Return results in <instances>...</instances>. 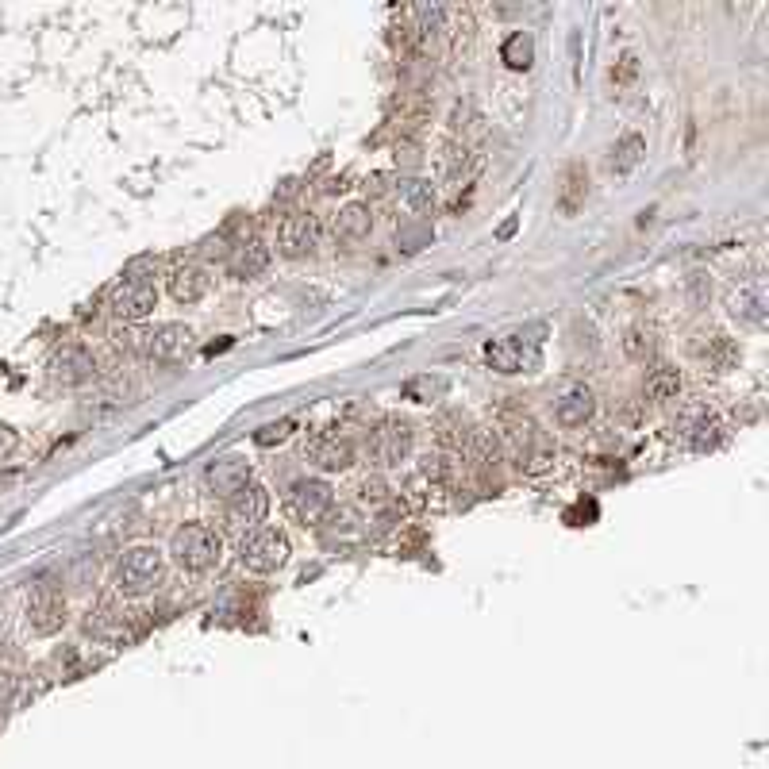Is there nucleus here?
<instances>
[{
    "label": "nucleus",
    "mask_w": 769,
    "mask_h": 769,
    "mask_svg": "<svg viewBox=\"0 0 769 769\" xmlns=\"http://www.w3.org/2000/svg\"><path fill=\"white\" fill-rule=\"evenodd\" d=\"M477 154H473L462 139H450V143H443V150H439V174H443V181L447 185H466L473 174H477Z\"/></svg>",
    "instance_id": "obj_20"
},
{
    "label": "nucleus",
    "mask_w": 769,
    "mask_h": 769,
    "mask_svg": "<svg viewBox=\"0 0 769 769\" xmlns=\"http://www.w3.org/2000/svg\"><path fill=\"white\" fill-rule=\"evenodd\" d=\"M266 516H270V493L262 485H247L243 493L227 497L224 504V523L235 531H254V527H262Z\"/></svg>",
    "instance_id": "obj_12"
},
{
    "label": "nucleus",
    "mask_w": 769,
    "mask_h": 769,
    "mask_svg": "<svg viewBox=\"0 0 769 769\" xmlns=\"http://www.w3.org/2000/svg\"><path fill=\"white\" fill-rule=\"evenodd\" d=\"M289 554H293L289 535H285L281 527H270V523L247 531L243 543H239V562H243V570L250 573H277L289 562Z\"/></svg>",
    "instance_id": "obj_3"
},
{
    "label": "nucleus",
    "mask_w": 769,
    "mask_h": 769,
    "mask_svg": "<svg viewBox=\"0 0 769 769\" xmlns=\"http://www.w3.org/2000/svg\"><path fill=\"white\" fill-rule=\"evenodd\" d=\"M643 154H646L643 135L627 131V135H620V139L612 143V150H608V170H612V174H631V170L643 162Z\"/></svg>",
    "instance_id": "obj_26"
},
{
    "label": "nucleus",
    "mask_w": 769,
    "mask_h": 769,
    "mask_svg": "<svg viewBox=\"0 0 769 769\" xmlns=\"http://www.w3.org/2000/svg\"><path fill=\"white\" fill-rule=\"evenodd\" d=\"M500 58L508 62V70H527V66L535 62V39H531L527 31H516V35L504 43Z\"/></svg>",
    "instance_id": "obj_29"
},
{
    "label": "nucleus",
    "mask_w": 769,
    "mask_h": 769,
    "mask_svg": "<svg viewBox=\"0 0 769 769\" xmlns=\"http://www.w3.org/2000/svg\"><path fill=\"white\" fill-rule=\"evenodd\" d=\"M308 458L327 473H343L354 466V443L350 439H339V435H320L312 447H308Z\"/></svg>",
    "instance_id": "obj_21"
},
{
    "label": "nucleus",
    "mask_w": 769,
    "mask_h": 769,
    "mask_svg": "<svg viewBox=\"0 0 769 769\" xmlns=\"http://www.w3.org/2000/svg\"><path fill=\"white\" fill-rule=\"evenodd\" d=\"M485 362L504 377L535 373L543 366V347L539 339H527V335H500L485 347Z\"/></svg>",
    "instance_id": "obj_6"
},
{
    "label": "nucleus",
    "mask_w": 769,
    "mask_h": 769,
    "mask_svg": "<svg viewBox=\"0 0 769 769\" xmlns=\"http://www.w3.org/2000/svg\"><path fill=\"white\" fill-rule=\"evenodd\" d=\"M189 347H193V327L185 323H158L143 331V354L150 362H177Z\"/></svg>",
    "instance_id": "obj_11"
},
{
    "label": "nucleus",
    "mask_w": 769,
    "mask_h": 769,
    "mask_svg": "<svg viewBox=\"0 0 769 769\" xmlns=\"http://www.w3.org/2000/svg\"><path fill=\"white\" fill-rule=\"evenodd\" d=\"M443 393H447V381H443V377H435V381H431V377H420V381L408 385V397L420 400V404H431V400L443 397Z\"/></svg>",
    "instance_id": "obj_31"
},
{
    "label": "nucleus",
    "mask_w": 769,
    "mask_h": 769,
    "mask_svg": "<svg viewBox=\"0 0 769 769\" xmlns=\"http://www.w3.org/2000/svg\"><path fill=\"white\" fill-rule=\"evenodd\" d=\"M358 493H362V500H370V504H381V500L389 497V485H385L381 477H366V481L358 485Z\"/></svg>",
    "instance_id": "obj_34"
},
{
    "label": "nucleus",
    "mask_w": 769,
    "mask_h": 769,
    "mask_svg": "<svg viewBox=\"0 0 769 769\" xmlns=\"http://www.w3.org/2000/svg\"><path fill=\"white\" fill-rule=\"evenodd\" d=\"M335 508V489L323 477H300L285 493V516L300 527H316Z\"/></svg>",
    "instance_id": "obj_5"
},
{
    "label": "nucleus",
    "mask_w": 769,
    "mask_h": 769,
    "mask_svg": "<svg viewBox=\"0 0 769 769\" xmlns=\"http://www.w3.org/2000/svg\"><path fill=\"white\" fill-rule=\"evenodd\" d=\"M693 358L700 366H708V370L727 373L739 362V343L731 335H723V331H704V335H696Z\"/></svg>",
    "instance_id": "obj_17"
},
{
    "label": "nucleus",
    "mask_w": 769,
    "mask_h": 769,
    "mask_svg": "<svg viewBox=\"0 0 769 769\" xmlns=\"http://www.w3.org/2000/svg\"><path fill=\"white\" fill-rule=\"evenodd\" d=\"M50 377H54L58 385H89V381L97 377V358H93V350L77 347V343L54 350V358H50Z\"/></svg>",
    "instance_id": "obj_15"
},
{
    "label": "nucleus",
    "mask_w": 769,
    "mask_h": 769,
    "mask_svg": "<svg viewBox=\"0 0 769 769\" xmlns=\"http://www.w3.org/2000/svg\"><path fill=\"white\" fill-rule=\"evenodd\" d=\"M470 435H473V423L466 420L462 412H443V416L435 420V439H439V447L466 450L470 447Z\"/></svg>",
    "instance_id": "obj_27"
},
{
    "label": "nucleus",
    "mask_w": 769,
    "mask_h": 769,
    "mask_svg": "<svg viewBox=\"0 0 769 769\" xmlns=\"http://www.w3.org/2000/svg\"><path fill=\"white\" fill-rule=\"evenodd\" d=\"M112 316L124 323H139L147 320L150 312L158 308V289L150 277H139L135 270H127V277L112 289V300H108Z\"/></svg>",
    "instance_id": "obj_8"
},
{
    "label": "nucleus",
    "mask_w": 769,
    "mask_h": 769,
    "mask_svg": "<svg viewBox=\"0 0 769 769\" xmlns=\"http://www.w3.org/2000/svg\"><path fill=\"white\" fill-rule=\"evenodd\" d=\"M289 435H293V420H277L258 427V431H254V443H258V447H273V443H285Z\"/></svg>",
    "instance_id": "obj_32"
},
{
    "label": "nucleus",
    "mask_w": 769,
    "mask_h": 769,
    "mask_svg": "<svg viewBox=\"0 0 769 769\" xmlns=\"http://www.w3.org/2000/svg\"><path fill=\"white\" fill-rule=\"evenodd\" d=\"M170 558L185 573H208L216 570L220 558H224V539L208 523H185L170 539Z\"/></svg>",
    "instance_id": "obj_1"
},
{
    "label": "nucleus",
    "mask_w": 769,
    "mask_h": 769,
    "mask_svg": "<svg viewBox=\"0 0 769 769\" xmlns=\"http://www.w3.org/2000/svg\"><path fill=\"white\" fill-rule=\"evenodd\" d=\"M373 208L366 200H350L343 204L339 212H335V220H331V235H335V243H343V247H358V243H366L373 235Z\"/></svg>",
    "instance_id": "obj_16"
},
{
    "label": "nucleus",
    "mask_w": 769,
    "mask_h": 769,
    "mask_svg": "<svg viewBox=\"0 0 769 769\" xmlns=\"http://www.w3.org/2000/svg\"><path fill=\"white\" fill-rule=\"evenodd\" d=\"M266 270H270V247H266L262 239H247V243H239V247L227 254V273H231L235 281H254V277H262Z\"/></svg>",
    "instance_id": "obj_19"
},
{
    "label": "nucleus",
    "mask_w": 769,
    "mask_h": 769,
    "mask_svg": "<svg viewBox=\"0 0 769 769\" xmlns=\"http://www.w3.org/2000/svg\"><path fill=\"white\" fill-rule=\"evenodd\" d=\"M497 439L500 454L512 458L516 466H543L546 458H550L543 431H539V423L531 420V416H504Z\"/></svg>",
    "instance_id": "obj_4"
},
{
    "label": "nucleus",
    "mask_w": 769,
    "mask_h": 769,
    "mask_svg": "<svg viewBox=\"0 0 769 769\" xmlns=\"http://www.w3.org/2000/svg\"><path fill=\"white\" fill-rule=\"evenodd\" d=\"M204 485H208V493L212 497H235V493H243L250 485V462L247 458H239V454H224V458H216L208 470H204Z\"/></svg>",
    "instance_id": "obj_14"
},
{
    "label": "nucleus",
    "mask_w": 769,
    "mask_h": 769,
    "mask_svg": "<svg viewBox=\"0 0 769 769\" xmlns=\"http://www.w3.org/2000/svg\"><path fill=\"white\" fill-rule=\"evenodd\" d=\"M585 200H589V174H585V166H570L562 174V189H558V212L577 216L585 208Z\"/></svg>",
    "instance_id": "obj_24"
},
{
    "label": "nucleus",
    "mask_w": 769,
    "mask_h": 769,
    "mask_svg": "<svg viewBox=\"0 0 769 769\" xmlns=\"http://www.w3.org/2000/svg\"><path fill=\"white\" fill-rule=\"evenodd\" d=\"M27 627L35 635H43V639L58 635L66 627V596L58 589H50V585H39L27 600Z\"/></svg>",
    "instance_id": "obj_10"
},
{
    "label": "nucleus",
    "mask_w": 769,
    "mask_h": 769,
    "mask_svg": "<svg viewBox=\"0 0 769 769\" xmlns=\"http://www.w3.org/2000/svg\"><path fill=\"white\" fill-rule=\"evenodd\" d=\"M593 416H596V393L589 389V385H581V381L566 385V389L554 397V423L566 427V431L585 427Z\"/></svg>",
    "instance_id": "obj_13"
},
{
    "label": "nucleus",
    "mask_w": 769,
    "mask_h": 769,
    "mask_svg": "<svg viewBox=\"0 0 769 769\" xmlns=\"http://www.w3.org/2000/svg\"><path fill=\"white\" fill-rule=\"evenodd\" d=\"M620 347L631 362L646 366V362H654V358H658V331H654V327H646V323H635V327H627V331H623Z\"/></svg>",
    "instance_id": "obj_25"
},
{
    "label": "nucleus",
    "mask_w": 769,
    "mask_h": 769,
    "mask_svg": "<svg viewBox=\"0 0 769 769\" xmlns=\"http://www.w3.org/2000/svg\"><path fill=\"white\" fill-rule=\"evenodd\" d=\"M70 581H74V589H89L93 581H97V562H77L74 570H70Z\"/></svg>",
    "instance_id": "obj_35"
},
{
    "label": "nucleus",
    "mask_w": 769,
    "mask_h": 769,
    "mask_svg": "<svg viewBox=\"0 0 769 769\" xmlns=\"http://www.w3.org/2000/svg\"><path fill=\"white\" fill-rule=\"evenodd\" d=\"M12 450H16V431H12V427H4V423H0V458H8V454H12Z\"/></svg>",
    "instance_id": "obj_37"
},
{
    "label": "nucleus",
    "mask_w": 769,
    "mask_h": 769,
    "mask_svg": "<svg viewBox=\"0 0 769 769\" xmlns=\"http://www.w3.org/2000/svg\"><path fill=\"white\" fill-rule=\"evenodd\" d=\"M731 316L746 327H754V331H762L766 327V297L758 293V289H746V293H735L731 297Z\"/></svg>",
    "instance_id": "obj_28"
},
{
    "label": "nucleus",
    "mask_w": 769,
    "mask_h": 769,
    "mask_svg": "<svg viewBox=\"0 0 769 769\" xmlns=\"http://www.w3.org/2000/svg\"><path fill=\"white\" fill-rule=\"evenodd\" d=\"M16 693H20V685H16V677H12V673H4V670H0V708H8V704L16 700Z\"/></svg>",
    "instance_id": "obj_36"
},
{
    "label": "nucleus",
    "mask_w": 769,
    "mask_h": 769,
    "mask_svg": "<svg viewBox=\"0 0 769 769\" xmlns=\"http://www.w3.org/2000/svg\"><path fill=\"white\" fill-rule=\"evenodd\" d=\"M423 473L435 477V481H447L450 473H454V462H450L447 454H427L423 458Z\"/></svg>",
    "instance_id": "obj_33"
},
{
    "label": "nucleus",
    "mask_w": 769,
    "mask_h": 769,
    "mask_svg": "<svg viewBox=\"0 0 769 769\" xmlns=\"http://www.w3.org/2000/svg\"><path fill=\"white\" fill-rule=\"evenodd\" d=\"M681 389H685L681 370L670 366V362H654V366L646 370V381H643L646 400H654V404H670V400L681 397Z\"/></svg>",
    "instance_id": "obj_22"
},
{
    "label": "nucleus",
    "mask_w": 769,
    "mask_h": 769,
    "mask_svg": "<svg viewBox=\"0 0 769 769\" xmlns=\"http://www.w3.org/2000/svg\"><path fill=\"white\" fill-rule=\"evenodd\" d=\"M412 447H416V427L408 420H397V416L377 423L370 431V443H366L377 466H400L412 454Z\"/></svg>",
    "instance_id": "obj_9"
},
{
    "label": "nucleus",
    "mask_w": 769,
    "mask_h": 769,
    "mask_svg": "<svg viewBox=\"0 0 769 769\" xmlns=\"http://www.w3.org/2000/svg\"><path fill=\"white\" fill-rule=\"evenodd\" d=\"M685 297H689V308H693V312L708 308V300H712V277H708V273H693V277L685 281Z\"/></svg>",
    "instance_id": "obj_30"
},
{
    "label": "nucleus",
    "mask_w": 769,
    "mask_h": 769,
    "mask_svg": "<svg viewBox=\"0 0 769 769\" xmlns=\"http://www.w3.org/2000/svg\"><path fill=\"white\" fill-rule=\"evenodd\" d=\"M166 581V554L158 546H127L116 562V589L124 596H147Z\"/></svg>",
    "instance_id": "obj_2"
},
{
    "label": "nucleus",
    "mask_w": 769,
    "mask_h": 769,
    "mask_svg": "<svg viewBox=\"0 0 769 769\" xmlns=\"http://www.w3.org/2000/svg\"><path fill=\"white\" fill-rule=\"evenodd\" d=\"M320 239H323V227L312 212H289V216L277 224L273 247H277L281 258L300 262V258H312V254L320 250Z\"/></svg>",
    "instance_id": "obj_7"
},
{
    "label": "nucleus",
    "mask_w": 769,
    "mask_h": 769,
    "mask_svg": "<svg viewBox=\"0 0 769 769\" xmlns=\"http://www.w3.org/2000/svg\"><path fill=\"white\" fill-rule=\"evenodd\" d=\"M397 204L408 216H431L435 212V185L423 177H404L397 185Z\"/></svg>",
    "instance_id": "obj_23"
},
{
    "label": "nucleus",
    "mask_w": 769,
    "mask_h": 769,
    "mask_svg": "<svg viewBox=\"0 0 769 769\" xmlns=\"http://www.w3.org/2000/svg\"><path fill=\"white\" fill-rule=\"evenodd\" d=\"M166 289H170V297L177 304H200V300L208 297V289H212V277L204 266L197 262H185V266H177L170 277H166Z\"/></svg>",
    "instance_id": "obj_18"
}]
</instances>
